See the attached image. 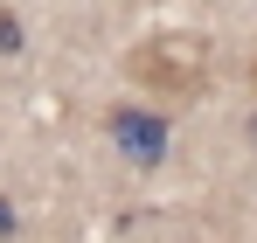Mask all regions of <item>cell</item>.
I'll return each mask as SVG.
<instances>
[{
    "mask_svg": "<svg viewBox=\"0 0 257 243\" xmlns=\"http://www.w3.org/2000/svg\"><path fill=\"white\" fill-rule=\"evenodd\" d=\"M7 236H14V208L0 202V243H7Z\"/></svg>",
    "mask_w": 257,
    "mask_h": 243,
    "instance_id": "277c9868",
    "label": "cell"
},
{
    "mask_svg": "<svg viewBox=\"0 0 257 243\" xmlns=\"http://www.w3.org/2000/svg\"><path fill=\"white\" fill-rule=\"evenodd\" d=\"M250 132H257V118H250Z\"/></svg>",
    "mask_w": 257,
    "mask_h": 243,
    "instance_id": "5b68a950",
    "label": "cell"
},
{
    "mask_svg": "<svg viewBox=\"0 0 257 243\" xmlns=\"http://www.w3.org/2000/svg\"><path fill=\"white\" fill-rule=\"evenodd\" d=\"M14 49H21V21L0 7V56H14Z\"/></svg>",
    "mask_w": 257,
    "mask_h": 243,
    "instance_id": "3957f363",
    "label": "cell"
},
{
    "mask_svg": "<svg viewBox=\"0 0 257 243\" xmlns=\"http://www.w3.org/2000/svg\"><path fill=\"white\" fill-rule=\"evenodd\" d=\"M139 83H153V90H202V42H146V49H132L125 63Z\"/></svg>",
    "mask_w": 257,
    "mask_h": 243,
    "instance_id": "6da1fadb",
    "label": "cell"
},
{
    "mask_svg": "<svg viewBox=\"0 0 257 243\" xmlns=\"http://www.w3.org/2000/svg\"><path fill=\"white\" fill-rule=\"evenodd\" d=\"M111 139H118L125 160L160 167V153H167V118H153V111H118V118H111Z\"/></svg>",
    "mask_w": 257,
    "mask_h": 243,
    "instance_id": "7a4b0ae2",
    "label": "cell"
}]
</instances>
